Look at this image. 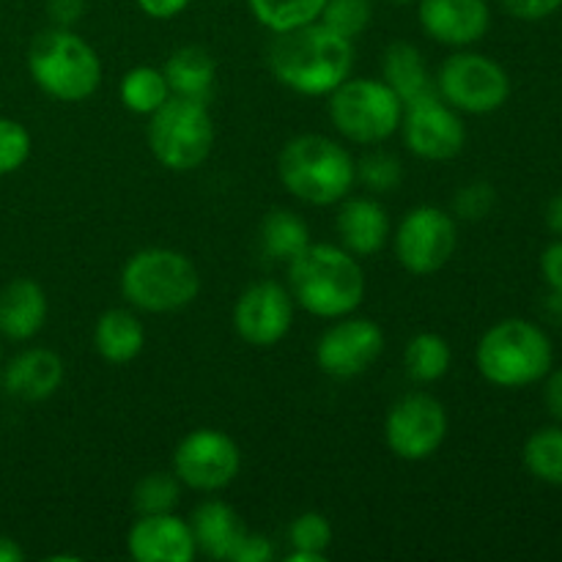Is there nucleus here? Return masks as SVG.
I'll list each match as a JSON object with an SVG mask.
<instances>
[{"instance_id":"nucleus-1","label":"nucleus","mask_w":562,"mask_h":562,"mask_svg":"<svg viewBox=\"0 0 562 562\" xmlns=\"http://www.w3.org/2000/svg\"><path fill=\"white\" fill-rule=\"evenodd\" d=\"M355 66V47L322 22L274 33L269 47V69L291 91L302 97L333 93L349 80Z\"/></svg>"},{"instance_id":"nucleus-2","label":"nucleus","mask_w":562,"mask_h":562,"mask_svg":"<svg viewBox=\"0 0 562 562\" xmlns=\"http://www.w3.org/2000/svg\"><path fill=\"white\" fill-rule=\"evenodd\" d=\"M291 296L318 318H344L366 300V272L346 247L307 245L289 263Z\"/></svg>"},{"instance_id":"nucleus-3","label":"nucleus","mask_w":562,"mask_h":562,"mask_svg":"<svg viewBox=\"0 0 562 562\" xmlns=\"http://www.w3.org/2000/svg\"><path fill=\"white\" fill-rule=\"evenodd\" d=\"M278 176L300 201L311 206H333L349 198L357 181V162L333 137L300 135L280 151Z\"/></svg>"},{"instance_id":"nucleus-4","label":"nucleus","mask_w":562,"mask_h":562,"mask_svg":"<svg viewBox=\"0 0 562 562\" xmlns=\"http://www.w3.org/2000/svg\"><path fill=\"white\" fill-rule=\"evenodd\" d=\"M477 371L497 387L519 390L547 379L554 349L549 335L525 318H505L481 338L475 351Z\"/></svg>"},{"instance_id":"nucleus-5","label":"nucleus","mask_w":562,"mask_h":562,"mask_svg":"<svg viewBox=\"0 0 562 562\" xmlns=\"http://www.w3.org/2000/svg\"><path fill=\"white\" fill-rule=\"evenodd\" d=\"M33 82L58 102H82L102 82V60L97 49L71 27L53 25L38 33L27 49Z\"/></svg>"},{"instance_id":"nucleus-6","label":"nucleus","mask_w":562,"mask_h":562,"mask_svg":"<svg viewBox=\"0 0 562 562\" xmlns=\"http://www.w3.org/2000/svg\"><path fill=\"white\" fill-rule=\"evenodd\" d=\"M121 291L146 313H173L192 305L201 291L195 263L170 247H146L126 261L121 272Z\"/></svg>"},{"instance_id":"nucleus-7","label":"nucleus","mask_w":562,"mask_h":562,"mask_svg":"<svg viewBox=\"0 0 562 562\" xmlns=\"http://www.w3.org/2000/svg\"><path fill=\"white\" fill-rule=\"evenodd\" d=\"M329 119L346 140L379 146L398 132L404 102L384 80L357 77L329 93Z\"/></svg>"},{"instance_id":"nucleus-8","label":"nucleus","mask_w":562,"mask_h":562,"mask_svg":"<svg viewBox=\"0 0 562 562\" xmlns=\"http://www.w3.org/2000/svg\"><path fill=\"white\" fill-rule=\"evenodd\" d=\"M148 146L159 165L173 173L201 168L214 146V121L206 102L170 97L148 124Z\"/></svg>"},{"instance_id":"nucleus-9","label":"nucleus","mask_w":562,"mask_h":562,"mask_svg":"<svg viewBox=\"0 0 562 562\" xmlns=\"http://www.w3.org/2000/svg\"><path fill=\"white\" fill-rule=\"evenodd\" d=\"M437 93L459 113L486 115L508 102L510 77L488 55L456 53L439 69Z\"/></svg>"},{"instance_id":"nucleus-10","label":"nucleus","mask_w":562,"mask_h":562,"mask_svg":"<svg viewBox=\"0 0 562 562\" xmlns=\"http://www.w3.org/2000/svg\"><path fill=\"white\" fill-rule=\"evenodd\" d=\"M459 245L456 220L437 206H417L395 231V256L412 274H434L453 258Z\"/></svg>"},{"instance_id":"nucleus-11","label":"nucleus","mask_w":562,"mask_h":562,"mask_svg":"<svg viewBox=\"0 0 562 562\" xmlns=\"http://www.w3.org/2000/svg\"><path fill=\"white\" fill-rule=\"evenodd\" d=\"M448 437V412L428 393L404 395L384 420L387 448L404 461H426Z\"/></svg>"},{"instance_id":"nucleus-12","label":"nucleus","mask_w":562,"mask_h":562,"mask_svg":"<svg viewBox=\"0 0 562 562\" xmlns=\"http://www.w3.org/2000/svg\"><path fill=\"white\" fill-rule=\"evenodd\" d=\"M239 470V445L217 428H198L187 434L173 456L176 477L195 492H220L236 481Z\"/></svg>"},{"instance_id":"nucleus-13","label":"nucleus","mask_w":562,"mask_h":562,"mask_svg":"<svg viewBox=\"0 0 562 562\" xmlns=\"http://www.w3.org/2000/svg\"><path fill=\"white\" fill-rule=\"evenodd\" d=\"M404 143L415 157L445 162L464 151L467 130L459 110L450 108L442 97H428L415 104H406L401 119Z\"/></svg>"},{"instance_id":"nucleus-14","label":"nucleus","mask_w":562,"mask_h":562,"mask_svg":"<svg viewBox=\"0 0 562 562\" xmlns=\"http://www.w3.org/2000/svg\"><path fill=\"white\" fill-rule=\"evenodd\" d=\"M384 351V333L371 318H349L333 324L316 344V362L327 376H362Z\"/></svg>"},{"instance_id":"nucleus-15","label":"nucleus","mask_w":562,"mask_h":562,"mask_svg":"<svg viewBox=\"0 0 562 562\" xmlns=\"http://www.w3.org/2000/svg\"><path fill=\"white\" fill-rule=\"evenodd\" d=\"M294 324V296L274 280L250 285L234 307V327L245 344L272 349Z\"/></svg>"},{"instance_id":"nucleus-16","label":"nucleus","mask_w":562,"mask_h":562,"mask_svg":"<svg viewBox=\"0 0 562 562\" xmlns=\"http://www.w3.org/2000/svg\"><path fill=\"white\" fill-rule=\"evenodd\" d=\"M417 16L423 31L448 47H470L492 25L486 0H417Z\"/></svg>"},{"instance_id":"nucleus-17","label":"nucleus","mask_w":562,"mask_h":562,"mask_svg":"<svg viewBox=\"0 0 562 562\" xmlns=\"http://www.w3.org/2000/svg\"><path fill=\"white\" fill-rule=\"evenodd\" d=\"M137 562H192L198 554L190 521L173 514L140 516L126 538Z\"/></svg>"},{"instance_id":"nucleus-18","label":"nucleus","mask_w":562,"mask_h":562,"mask_svg":"<svg viewBox=\"0 0 562 562\" xmlns=\"http://www.w3.org/2000/svg\"><path fill=\"white\" fill-rule=\"evenodd\" d=\"M335 225L351 256H376L390 239V217L376 198H344Z\"/></svg>"},{"instance_id":"nucleus-19","label":"nucleus","mask_w":562,"mask_h":562,"mask_svg":"<svg viewBox=\"0 0 562 562\" xmlns=\"http://www.w3.org/2000/svg\"><path fill=\"white\" fill-rule=\"evenodd\" d=\"M190 527L192 536H195L198 552L220 562L234 560L241 538L247 536V527L239 519V514L231 505L220 503V499H206V503L198 505Z\"/></svg>"},{"instance_id":"nucleus-20","label":"nucleus","mask_w":562,"mask_h":562,"mask_svg":"<svg viewBox=\"0 0 562 562\" xmlns=\"http://www.w3.org/2000/svg\"><path fill=\"white\" fill-rule=\"evenodd\" d=\"M64 382V360L49 349H27L5 368V393L20 401H47Z\"/></svg>"},{"instance_id":"nucleus-21","label":"nucleus","mask_w":562,"mask_h":562,"mask_svg":"<svg viewBox=\"0 0 562 562\" xmlns=\"http://www.w3.org/2000/svg\"><path fill=\"white\" fill-rule=\"evenodd\" d=\"M47 322V294L36 280H11L0 291V335L9 340H31Z\"/></svg>"},{"instance_id":"nucleus-22","label":"nucleus","mask_w":562,"mask_h":562,"mask_svg":"<svg viewBox=\"0 0 562 562\" xmlns=\"http://www.w3.org/2000/svg\"><path fill=\"white\" fill-rule=\"evenodd\" d=\"M382 80L398 93L404 108L420 102V99L437 97V80H434L420 49L409 42H395L384 49Z\"/></svg>"},{"instance_id":"nucleus-23","label":"nucleus","mask_w":562,"mask_h":562,"mask_svg":"<svg viewBox=\"0 0 562 562\" xmlns=\"http://www.w3.org/2000/svg\"><path fill=\"white\" fill-rule=\"evenodd\" d=\"M162 75L168 80L170 93L181 99H195V102H209L214 93V82H217V66L209 49L181 47L165 60Z\"/></svg>"},{"instance_id":"nucleus-24","label":"nucleus","mask_w":562,"mask_h":562,"mask_svg":"<svg viewBox=\"0 0 562 562\" xmlns=\"http://www.w3.org/2000/svg\"><path fill=\"white\" fill-rule=\"evenodd\" d=\"M143 346H146V327L135 313L113 307L99 316L97 327H93V349L102 360L113 362V366H126L140 355Z\"/></svg>"},{"instance_id":"nucleus-25","label":"nucleus","mask_w":562,"mask_h":562,"mask_svg":"<svg viewBox=\"0 0 562 562\" xmlns=\"http://www.w3.org/2000/svg\"><path fill=\"white\" fill-rule=\"evenodd\" d=\"M261 245L272 261L289 263L291 258H296L311 245V231L300 214L289 212V209H272L263 217Z\"/></svg>"},{"instance_id":"nucleus-26","label":"nucleus","mask_w":562,"mask_h":562,"mask_svg":"<svg viewBox=\"0 0 562 562\" xmlns=\"http://www.w3.org/2000/svg\"><path fill=\"white\" fill-rule=\"evenodd\" d=\"M450 362H453V349L442 335L420 333L406 344L404 366L415 382H439L450 371Z\"/></svg>"},{"instance_id":"nucleus-27","label":"nucleus","mask_w":562,"mask_h":562,"mask_svg":"<svg viewBox=\"0 0 562 562\" xmlns=\"http://www.w3.org/2000/svg\"><path fill=\"white\" fill-rule=\"evenodd\" d=\"M119 93L124 108L137 115H154L173 97L162 69H154V66H135L132 71H126L119 86Z\"/></svg>"},{"instance_id":"nucleus-28","label":"nucleus","mask_w":562,"mask_h":562,"mask_svg":"<svg viewBox=\"0 0 562 562\" xmlns=\"http://www.w3.org/2000/svg\"><path fill=\"white\" fill-rule=\"evenodd\" d=\"M247 3L263 27L272 33H285L318 22L327 0H247Z\"/></svg>"},{"instance_id":"nucleus-29","label":"nucleus","mask_w":562,"mask_h":562,"mask_svg":"<svg viewBox=\"0 0 562 562\" xmlns=\"http://www.w3.org/2000/svg\"><path fill=\"white\" fill-rule=\"evenodd\" d=\"M525 467L532 477L562 486V428H541L525 442Z\"/></svg>"},{"instance_id":"nucleus-30","label":"nucleus","mask_w":562,"mask_h":562,"mask_svg":"<svg viewBox=\"0 0 562 562\" xmlns=\"http://www.w3.org/2000/svg\"><path fill=\"white\" fill-rule=\"evenodd\" d=\"M181 499V481L176 472H151V475L140 477L132 494V503L140 516L154 514H173V508Z\"/></svg>"},{"instance_id":"nucleus-31","label":"nucleus","mask_w":562,"mask_h":562,"mask_svg":"<svg viewBox=\"0 0 562 562\" xmlns=\"http://www.w3.org/2000/svg\"><path fill=\"white\" fill-rule=\"evenodd\" d=\"M318 22L355 42L371 25V0H327Z\"/></svg>"},{"instance_id":"nucleus-32","label":"nucleus","mask_w":562,"mask_h":562,"mask_svg":"<svg viewBox=\"0 0 562 562\" xmlns=\"http://www.w3.org/2000/svg\"><path fill=\"white\" fill-rule=\"evenodd\" d=\"M289 541L294 549H305V552L327 554L329 543H333V527H329L327 516L307 510L300 514L289 527Z\"/></svg>"},{"instance_id":"nucleus-33","label":"nucleus","mask_w":562,"mask_h":562,"mask_svg":"<svg viewBox=\"0 0 562 562\" xmlns=\"http://www.w3.org/2000/svg\"><path fill=\"white\" fill-rule=\"evenodd\" d=\"M357 179L373 192H393L398 190L401 179H404V170H401V162L393 154L373 151L368 157H362V162L357 165Z\"/></svg>"},{"instance_id":"nucleus-34","label":"nucleus","mask_w":562,"mask_h":562,"mask_svg":"<svg viewBox=\"0 0 562 562\" xmlns=\"http://www.w3.org/2000/svg\"><path fill=\"white\" fill-rule=\"evenodd\" d=\"M31 157V135L14 119H0V176L20 170Z\"/></svg>"},{"instance_id":"nucleus-35","label":"nucleus","mask_w":562,"mask_h":562,"mask_svg":"<svg viewBox=\"0 0 562 562\" xmlns=\"http://www.w3.org/2000/svg\"><path fill=\"white\" fill-rule=\"evenodd\" d=\"M497 203V192L486 181H472V184L461 187L459 195L453 198V209L459 217L464 220H483Z\"/></svg>"},{"instance_id":"nucleus-36","label":"nucleus","mask_w":562,"mask_h":562,"mask_svg":"<svg viewBox=\"0 0 562 562\" xmlns=\"http://www.w3.org/2000/svg\"><path fill=\"white\" fill-rule=\"evenodd\" d=\"M503 5L510 16H516V20L538 22L552 16L562 5V0H503Z\"/></svg>"},{"instance_id":"nucleus-37","label":"nucleus","mask_w":562,"mask_h":562,"mask_svg":"<svg viewBox=\"0 0 562 562\" xmlns=\"http://www.w3.org/2000/svg\"><path fill=\"white\" fill-rule=\"evenodd\" d=\"M272 558H274L272 541H269L267 536H261V532L247 530V536L241 538L239 549H236L234 560L231 562H269Z\"/></svg>"},{"instance_id":"nucleus-38","label":"nucleus","mask_w":562,"mask_h":562,"mask_svg":"<svg viewBox=\"0 0 562 562\" xmlns=\"http://www.w3.org/2000/svg\"><path fill=\"white\" fill-rule=\"evenodd\" d=\"M47 14L53 25L71 27L86 14V0H47Z\"/></svg>"},{"instance_id":"nucleus-39","label":"nucleus","mask_w":562,"mask_h":562,"mask_svg":"<svg viewBox=\"0 0 562 562\" xmlns=\"http://www.w3.org/2000/svg\"><path fill=\"white\" fill-rule=\"evenodd\" d=\"M541 272L549 289H552L554 294H562V241H554V245H549L547 250H543Z\"/></svg>"},{"instance_id":"nucleus-40","label":"nucleus","mask_w":562,"mask_h":562,"mask_svg":"<svg viewBox=\"0 0 562 562\" xmlns=\"http://www.w3.org/2000/svg\"><path fill=\"white\" fill-rule=\"evenodd\" d=\"M137 5L151 20H173L190 5V0H137Z\"/></svg>"},{"instance_id":"nucleus-41","label":"nucleus","mask_w":562,"mask_h":562,"mask_svg":"<svg viewBox=\"0 0 562 562\" xmlns=\"http://www.w3.org/2000/svg\"><path fill=\"white\" fill-rule=\"evenodd\" d=\"M543 401L554 420L562 423V371L547 373V387H543Z\"/></svg>"},{"instance_id":"nucleus-42","label":"nucleus","mask_w":562,"mask_h":562,"mask_svg":"<svg viewBox=\"0 0 562 562\" xmlns=\"http://www.w3.org/2000/svg\"><path fill=\"white\" fill-rule=\"evenodd\" d=\"M547 225H549V231H554V234L562 236V192H558V195L549 201Z\"/></svg>"},{"instance_id":"nucleus-43","label":"nucleus","mask_w":562,"mask_h":562,"mask_svg":"<svg viewBox=\"0 0 562 562\" xmlns=\"http://www.w3.org/2000/svg\"><path fill=\"white\" fill-rule=\"evenodd\" d=\"M22 560H25V552L20 549V543L0 536V562H22Z\"/></svg>"},{"instance_id":"nucleus-44","label":"nucleus","mask_w":562,"mask_h":562,"mask_svg":"<svg viewBox=\"0 0 562 562\" xmlns=\"http://www.w3.org/2000/svg\"><path fill=\"white\" fill-rule=\"evenodd\" d=\"M285 562H327V554L305 552V549H294L291 554H285Z\"/></svg>"},{"instance_id":"nucleus-45","label":"nucleus","mask_w":562,"mask_h":562,"mask_svg":"<svg viewBox=\"0 0 562 562\" xmlns=\"http://www.w3.org/2000/svg\"><path fill=\"white\" fill-rule=\"evenodd\" d=\"M547 311L562 322V294H554L552 291V296H549V302H547Z\"/></svg>"},{"instance_id":"nucleus-46","label":"nucleus","mask_w":562,"mask_h":562,"mask_svg":"<svg viewBox=\"0 0 562 562\" xmlns=\"http://www.w3.org/2000/svg\"><path fill=\"white\" fill-rule=\"evenodd\" d=\"M390 3H398V5H406V3H415V0H390Z\"/></svg>"},{"instance_id":"nucleus-47","label":"nucleus","mask_w":562,"mask_h":562,"mask_svg":"<svg viewBox=\"0 0 562 562\" xmlns=\"http://www.w3.org/2000/svg\"><path fill=\"white\" fill-rule=\"evenodd\" d=\"M0 357H3V349H0Z\"/></svg>"}]
</instances>
